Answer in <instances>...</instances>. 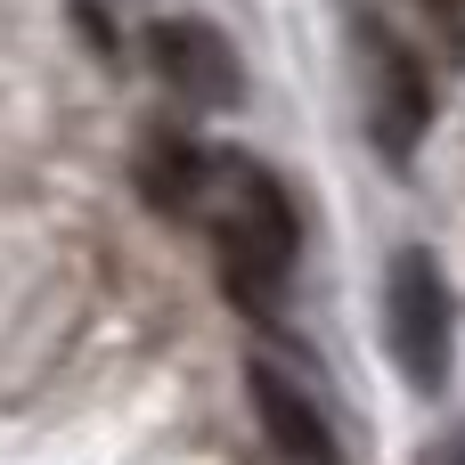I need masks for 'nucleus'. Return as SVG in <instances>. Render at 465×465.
Returning a JSON list of instances; mask_svg holds the SVG:
<instances>
[{
  "mask_svg": "<svg viewBox=\"0 0 465 465\" xmlns=\"http://www.w3.org/2000/svg\"><path fill=\"white\" fill-rule=\"evenodd\" d=\"M204 229H213V262H221L229 302L270 319L286 278H294V262H302V204H294V188L270 163H253V155H221Z\"/></svg>",
  "mask_w": 465,
  "mask_h": 465,
  "instance_id": "nucleus-1",
  "label": "nucleus"
},
{
  "mask_svg": "<svg viewBox=\"0 0 465 465\" xmlns=\"http://www.w3.org/2000/svg\"><path fill=\"white\" fill-rule=\"evenodd\" d=\"M384 335H392V360L409 376V392H441L450 384V351H458V302H450V278L425 245H401L384 262Z\"/></svg>",
  "mask_w": 465,
  "mask_h": 465,
  "instance_id": "nucleus-2",
  "label": "nucleus"
},
{
  "mask_svg": "<svg viewBox=\"0 0 465 465\" xmlns=\"http://www.w3.org/2000/svg\"><path fill=\"white\" fill-rule=\"evenodd\" d=\"M360 82H368V139H376V155L392 172H409L425 131H433V74H425V57L392 25L360 16Z\"/></svg>",
  "mask_w": 465,
  "mask_h": 465,
  "instance_id": "nucleus-3",
  "label": "nucleus"
},
{
  "mask_svg": "<svg viewBox=\"0 0 465 465\" xmlns=\"http://www.w3.org/2000/svg\"><path fill=\"white\" fill-rule=\"evenodd\" d=\"M147 65L180 106L221 114V106L245 98V65H237V49H229V33L213 16H155L147 25Z\"/></svg>",
  "mask_w": 465,
  "mask_h": 465,
  "instance_id": "nucleus-4",
  "label": "nucleus"
},
{
  "mask_svg": "<svg viewBox=\"0 0 465 465\" xmlns=\"http://www.w3.org/2000/svg\"><path fill=\"white\" fill-rule=\"evenodd\" d=\"M245 401H253V425H262V441L278 450L286 465H343V441H335V425H327V409L270 360V351H253L245 360Z\"/></svg>",
  "mask_w": 465,
  "mask_h": 465,
  "instance_id": "nucleus-5",
  "label": "nucleus"
},
{
  "mask_svg": "<svg viewBox=\"0 0 465 465\" xmlns=\"http://www.w3.org/2000/svg\"><path fill=\"white\" fill-rule=\"evenodd\" d=\"M213 172H221V155H213L196 131H180V123H155V131L139 139V196H147L163 221H204Z\"/></svg>",
  "mask_w": 465,
  "mask_h": 465,
  "instance_id": "nucleus-6",
  "label": "nucleus"
},
{
  "mask_svg": "<svg viewBox=\"0 0 465 465\" xmlns=\"http://www.w3.org/2000/svg\"><path fill=\"white\" fill-rule=\"evenodd\" d=\"M417 8H425L441 33H465V0H417Z\"/></svg>",
  "mask_w": 465,
  "mask_h": 465,
  "instance_id": "nucleus-7",
  "label": "nucleus"
},
{
  "mask_svg": "<svg viewBox=\"0 0 465 465\" xmlns=\"http://www.w3.org/2000/svg\"><path fill=\"white\" fill-rule=\"evenodd\" d=\"M74 16H82V25H90V41H98V57H114V33H106V16H98V0H82V8H74Z\"/></svg>",
  "mask_w": 465,
  "mask_h": 465,
  "instance_id": "nucleus-8",
  "label": "nucleus"
},
{
  "mask_svg": "<svg viewBox=\"0 0 465 465\" xmlns=\"http://www.w3.org/2000/svg\"><path fill=\"white\" fill-rule=\"evenodd\" d=\"M441 465H465V433H458V441H450V450H441Z\"/></svg>",
  "mask_w": 465,
  "mask_h": 465,
  "instance_id": "nucleus-9",
  "label": "nucleus"
}]
</instances>
